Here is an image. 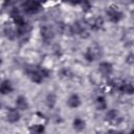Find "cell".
Masks as SVG:
<instances>
[{"label":"cell","instance_id":"18","mask_svg":"<svg viewBox=\"0 0 134 134\" xmlns=\"http://www.w3.org/2000/svg\"><path fill=\"white\" fill-rule=\"evenodd\" d=\"M44 130H45V128L43 125H35L29 128L30 134H43Z\"/></svg>","mask_w":134,"mask_h":134},{"label":"cell","instance_id":"15","mask_svg":"<svg viewBox=\"0 0 134 134\" xmlns=\"http://www.w3.org/2000/svg\"><path fill=\"white\" fill-rule=\"evenodd\" d=\"M119 90H121L124 93H127V94H132L134 92V87L131 83H126V82H122Z\"/></svg>","mask_w":134,"mask_h":134},{"label":"cell","instance_id":"11","mask_svg":"<svg viewBox=\"0 0 134 134\" xmlns=\"http://www.w3.org/2000/svg\"><path fill=\"white\" fill-rule=\"evenodd\" d=\"M67 103H68V106H69V107H71V108H76V107H79V106L81 105V99H80V97H79L77 94H71V95L69 96Z\"/></svg>","mask_w":134,"mask_h":134},{"label":"cell","instance_id":"23","mask_svg":"<svg viewBox=\"0 0 134 134\" xmlns=\"http://www.w3.org/2000/svg\"><path fill=\"white\" fill-rule=\"evenodd\" d=\"M83 4V8L85 9V10H88L89 8H90V3L89 2H84V3H82Z\"/></svg>","mask_w":134,"mask_h":134},{"label":"cell","instance_id":"22","mask_svg":"<svg viewBox=\"0 0 134 134\" xmlns=\"http://www.w3.org/2000/svg\"><path fill=\"white\" fill-rule=\"evenodd\" d=\"M126 61H127V63H129V64H133V54H132V53L129 54Z\"/></svg>","mask_w":134,"mask_h":134},{"label":"cell","instance_id":"2","mask_svg":"<svg viewBox=\"0 0 134 134\" xmlns=\"http://www.w3.org/2000/svg\"><path fill=\"white\" fill-rule=\"evenodd\" d=\"M22 8L24 9V12L26 14L34 15V14H37L41 10L42 5L38 1H25L22 3Z\"/></svg>","mask_w":134,"mask_h":134},{"label":"cell","instance_id":"3","mask_svg":"<svg viewBox=\"0 0 134 134\" xmlns=\"http://www.w3.org/2000/svg\"><path fill=\"white\" fill-rule=\"evenodd\" d=\"M107 16L111 22H118L122 18V13L115 5H111L107 10Z\"/></svg>","mask_w":134,"mask_h":134},{"label":"cell","instance_id":"19","mask_svg":"<svg viewBox=\"0 0 134 134\" xmlns=\"http://www.w3.org/2000/svg\"><path fill=\"white\" fill-rule=\"evenodd\" d=\"M55 103H57V96L53 93H49L46 96V104H47V106L49 108H53Z\"/></svg>","mask_w":134,"mask_h":134},{"label":"cell","instance_id":"6","mask_svg":"<svg viewBox=\"0 0 134 134\" xmlns=\"http://www.w3.org/2000/svg\"><path fill=\"white\" fill-rule=\"evenodd\" d=\"M41 36L45 42H49L54 38V31L50 26H43L41 28Z\"/></svg>","mask_w":134,"mask_h":134},{"label":"cell","instance_id":"17","mask_svg":"<svg viewBox=\"0 0 134 134\" xmlns=\"http://www.w3.org/2000/svg\"><path fill=\"white\" fill-rule=\"evenodd\" d=\"M85 126H86L85 121L83 119H81V118H75L73 120V128L76 131H83L85 129Z\"/></svg>","mask_w":134,"mask_h":134},{"label":"cell","instance_id":"4","mask_svg":"<svg viewBox=\"0 0 134 134\" xmlns=\"http://www.w3.org/2000/svg\"><path fill=\"white\" fill-rule=\"evenodd\" d=\"M106 120L109 121L111 125H114V126H117L121 122L122 120V117L119 115V113L116 111V110H109L106 114Z\"/></svg>","mask_w":134,"mask_h":134},{"label":"cell","instance_id":"8","mask_svg":"<svg viewBox=\"0 0 134 134\" xmlns=\"http://www.w3.org/2000/svg\"><path fill=\"white\" fill-rule=\"evenodd\" d=\"M98 70H99V72L103 75H109V74L112 73L113 68H112V65L110 63H108V62H102L99 64V66H98Z\"/></svg>","mask_w":134,"mask_h":134},{"label":"cell","instance_id":"1","mask_svg":"<svg viewBox=\"0 0 134 134\" xmlns=\"http://www.w3.org/2000/svg\"><path fill=\"white\" fill-rule=\"evenodd\" d=\"M103 55V50H102V47L97 44H93L91 45L87 51L85 52V59L88 61V62H92V61H95L97 59H99L100 57Z\"/></svg>","mask_w":134,"mask_h":134},{"label":"cell","instance_id":"24","mask_svg":"<svg viewBox=\"0 0 134 134\" xmlns=\"http://www.w3.org/2000/svg\"><path fill=\"white\" fill-rule=\"evenodd\" d=\"M107 134H121V133L118 132V131H115V130H109L107 132Z\"/></svg>","mask_w":134,"mask_h":134},{"label":"cell","instance_id":"12","mask_svg":"<svg viewBox=\"0 0 134 134\" xmlns=\"http://www.w3.org/2000/svg\"><path fill=\"white\" fill-rule=\"evenodd\" d=\"M13 91V86L10 84L9 81H3L0 85V92L2 94H7V93H10Z\"/></svg>","mask_w":134,"mask_h":134},{"label":"cell","instance_id":"16","mask_svg":"<svg viewBox=\"0 0 134 134\" xmlns=\"http://www.w3.org/2000/svg\"><path fill=\"white\" fill-rule=\"evenodd\" d=\"M95 106L98 110H105L107 108V103H106V98L104 96H98L95 100Z\"/></svg>","mask_w":134,"mask_h":134},{"label":"cell","instance_id":"21","mask_svg":"<svg viewBox=\"0 0 134 134\" xmlns=\"http://www.w3.org/2000/svg\"><path fill=\"white\" fill-rule=\"evenodd\" d=\"M70 75H71L70 70H68V69H62L61 70V76H63V77H70Z\"/></svg>","mask_w":134,"mask_h":134},{"label":"cell","instance_id":"9","mask_svg":"<svg viewBox=\"0 0 134 134\" xmlns=\"http://www.w3.org/2000/svg\"><path fill=\"white\" fill-rule=\"evenodd\" d=\"M6 119L9 121V122H16L20 119V113L18 112V110L16 109H9L7 111V114H6Z\"/></svg>","mask_w":134,"mask_h":134},{"label":"cell","instance_id":"14","mask_svg":"<svg viewBox=\"0 0 134 134\" xmlns=\"http://www.w3.org/2000/svg\"><path fill=\"white\" fill-rule=\"evenodd\" d=\"M103 25H104V20H103L102 17H95V18L93 19V21L90 23L91 28L94 29V30H97V29L102 28Z\"/></svg>","mask_w":134,"mask_h":134},{"label":"cell","instance_id":"13","mask_svg":"<svg viewBox=\"0 0 134 134\" xmlns=\"http://www.w3.org/2000/svg\"><path fill=\"white\" fill-rule=\"evenodd\" d=\"M29 31H30V26H29V24L26 23V22H25L24 24L18 26V28H17V35L20 36V37H23V36H25V35H28Z\"/></svg>","mask_w":134,"mask_h":134},{"label":"cell","instance_id":"26","mask_svg":"<svg viewBox=\"0 0 134 134\" xmlns=\"http://www.w3.org/2000/svg\"><path fill=\"white\" fill-rule=\"evenodd\" d=\"M0 108H1V104H0Z\"/></svg>","mask_w":134,"mask_h":134},{"label":"cell","instance_id":"20","mask_svg":"<svg viewBox=\"0 0 134 134\" xmlns=\"http://www.w3.org/2000/svg\"><path fill=\"white\" fill-rule=\"evenodd\" d=\"M4 35H5V37L8 38L9 40H14V39L16 38V36H17V32H16L12 27L7 26V27L4 28Z\"/></svg>","mask_w":134,"mask_h":134},{"label":"cell","instance_id":"25","mask_svg":"<svg viewBox=\"0 0 134 134\" xmlns=\"http://www.w3.org/2000/svg\"><path fill=\"white\" fill-rule=\"evenodd\" d=\"M1 63H2V59H1V57H0V65H1Z\"/></svg>","mask_w":134,"mask_h":134},{"label":"cell","instance_id":"7","mask_svg":"<svg viewBox=\"0 0 134 134\" xmlns=\"http://www.w3.org/2000/svg\"><path fill=\"white\" fill-rule=\"evenodd\" d=\"M10 17H12V19L14 20L15 24H17V26H20V25H22V24L25 23V21H24L23 17L21 16L19 9L16 8V7H14V8L10 10Z\"/></svg>","mask_w":134,"mask_h":134},{"label":"cell","instance_id":"5","mask_svg":"<svg viewBox=\"0 0 134 134\" xmlns=\"http://www.w3.org/2000/svg\"><path fill=\"white\" fill-rule=\"evenodd\" d=\"M26 72H27V74H28L29 79H30L32 82H35V83H38V84H39V83H41V82L43 81V76L41 75L39 68H38V69L27 68V69H26Z\"/></svg>","mask_w":134,"mask_h":134},{"label":"cell","instance_id":"10","mask_svg":"<svg viewBox=\"0 0 134 134\" xmlns=\"http://www.w3.org/2000/svg\"><path fill=\"white\" fill-rule=\"evenodd\" d=\"M16 106H17V108L20 109V110H27V108H28L27 99H26L24 96H22V95L18 96L17 99H16Z\"/></svg>","mask_w":134,"mask_h":134}]
</instances>
